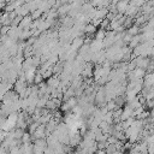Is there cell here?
<instances>
[{
	"instance_id": "5b68a950",
	"label": "cell",
	"mask_w": 154,
	"mask_h": 154,
	"mask_svg": "<svg viewBox=\"0 0 154 154\" xmlns=\"http://www.w3.org/2000/svg\"><path fill=\"white\" fill-rule=\"evenodd\" d=\"M83 40H84L83 37H75V38H72V41L70 42V49L78 51L81 48V46L84 43Z\"/></svg>"
},
{
	"instance_id": "44dd1931",
	"label": "cell",
	"mask_w": 154,
	"mask_h": 154,
	"mask_svg": "<svg viewBox=\"0 0 154 154\" xmlns=\"http://www.w3.org/2000/svg\"><path fill=\"white\" fill-rule=\"evenodd\" d=\"M0 146H1V141H0Z\"/></svg>"
},
{
	"instance_id": "e0dca14e",
	"label": "cell",
	"mask_w": 154,
	"mask_h": 154,
	"mask_svg": "<svg viewBox=\"0 0 154 154\" xmlns=\"http://www.w3.org/2000/svg\"><path fill=\"white\" fill-rule=\"evenodd\" d=\"M8 29H10V25H0V36L1 35H7Z\"/></svg>"
},
{
	"instance_id": "9a60e30c",
	"label": "cell",
	"mask_w": 154,
	"mask_h": 154,
	"mask_svg": "<svg viewBox=\"0 0 154 154\" xmlns=\"http://www.w3.org/2000/svg\"><path fill=\"white\" fill-rule=\"evenodd\" d=\"M38 124H40L38 122H31V123L28 125V132H29V134H32V132L36 130V128L38 126Z\"/></svg>"
},
{
	"instance_id": "ac0fdd59",
	"label": "cell",
	"mask_w": 154,
	"mask_h": 154,
	"mask_svg": "<svg viewBox=\"0 0 154 154\" xmlns=\"http://www.w3.org/2000/svg\"><path fill=\"white\" fill-rule=\"evenodd\" d=\"M7 153H8V154H20V153H19V147H18V146H14V147L10 148Z\"/></svg>"
},
{
	"instance_id": "ffe728a7",
	"label": "cell",
	"mask_w": 154,
	"mask_h": 154,
	"mask_svg": "<svg viewBox=\"0 0 154 154\" xmlns=\"http://www.w3.org/2000/svg\"><path fill=\"white\" fill-rule=\"evenodd\" d=\"M5 137H6V131H4V130H0V141L2 142V141L5 140Z\"/></svg>"
},
{
	"instance_id": "7c38bea8",
	"label": "cell",
	"mask_w": 154,
	"mask_h": 154,
	"mask_svg": "<svg viewBox=\"0 0 154 154\" xmlns=\"http://www.w3.org/2000/svg\"><path fill=\"white\" fill-rule=\"evenodd\" d=\"M24 131H25V130H23V129H20V128H14V129H13V138L20 140V137H22V135H23Z\"/></svg>"
},
{
	"instance_id": "8992f818",
	"label": "cell",
	"mask_w": 154,
	"mask_h": 154,
	"mask_svg": "<svg viewBox=\"0 0 154 154\" xmlns=\"http://www.w3.org/2000/svg\"><path fill=\"white\" fill-rule=\"evenodd\" d=\"M26 85H28V84H26V82H25V81L17 78V79H16V82L13 83V85H12V89L18 94V93H19L22 89H24Z\"/></svg>"
},
{
	"instance_id": "52a82bcc",
	"label": "cell",
	"mask_w": 154,
	"mask_h": 154,
	"mask_svg": "<svg viewBox=\"0 0 154 154\" xmlns=\"http://www.w3.org/2000/svg\"><path fill=\"white\" fill-rule=\"evenodd\" d=\"M96 29H97V28H96L95 25H93V24L89 22V23H87V24L84 25V28H83V32H84V34H87V35L93 36V35L95 34Z\"/></svg>"
},
{
	"instance_id": "6da1fadb",
	"label": "cell",
	"mask_w": 154,
	"mask_h": 154,
	"mask_svg": "<svg viewBox=\"0 0 154 154\" xmlns=\"http://www.w3.org/2000/svg\"><path fill=\"white\" fill-rule=\"evenodd\" d=\"M45 137H46V129H45V125L43 124H38V126L36 128V130L32 134H30L31 142H34L37 138H45Z\"/></svg>"
},
{
	"instance_id": "d6986e66",
	"label": "cell",
	"mask_w": 154,
	"mask_h": 154,
	"mask_svg": "<svg viewBox=\"0 0 154 154\" xmlns=\"http://www.w3.org/2000/svg\"><path fill=\"white\" fill-rule=\"evenodd\" d=\"M43 154H55V153H54L53 148H51V147H46L45 150H43Z\"/></svg>"
},
{
	"instance_id": "2e32d148",
	"label": "cell",
	"mask_w": 154,
	"mask_h": 154,
	"mask_svg": "<svg viewBox=\"0 0 154 154\" xmlns=\"http://www.w3.org/2000/svg\"><path fill=\"white\" fill-rule=\"evenodd\" d=\"M20 141L22 143H26V142H31V138H30V134L28 131H24L22 137H20Z\"/></svg>"
},
{
	"instance_id": "8fae6325",
	"label": "cell",
	"mask_w": 154,
	"mask_h": 154,
	"mask_svg": "<svg viewBox=\"0 0 154 154\" xmlns=\"http://www.w3.org/2000/svg\"><path fill=\"white\" fill-rule=\"evenodd\" d=\"M105 106H106V108H107V111H114V109H117V108H119L117 105H116V102H114V100H109V101H107L106 103H105Z\"/></svg>"
},
{
	"instance_id": "5bb4252c",
	"label": "cell",
	"mask_w": 154,
	"mask_h": 154,
	"mask_svg": "<svg viewBox=\"0 0 154 154\" xmlns=\"http://www.w3.org/2000/svg\"><path fill=\"white\" fill-rule=\"evenodd\" d=\"M42 81H45V79H43L41 72H40V71H36V73H35V76H34V84H38V83H41Z\"/></svg>"
},
{
	"instance_id": "277c9868",
	"label": "cell",
	"mask_w": 154,
	"mask_h": 154,
	"mask_svg": "<svg viewBox=\"0 0 154 154\" xmlns=\"http://www.w3.org/2000/svg\"><path fill=\"white\" fill-rule=\"evenodd\" d=\"M142 79H143V87H153V84H154L153 72H146V75L142 77Z\"/></svg>"
},
{
	"instance_id": "30bf717a",
	"label": "cell",
	"mask_w": 154,
	"mask_h": 154,
	"mask_svg": "<svg viewBox=\"0 0 154 154\" xmlns=\"http://www.w3.org/2000/svg\"><path fill=\"white\" fill-rule=\"evenodd\" d=\"M126 32H128V34H130L131 36L137 35V34L140 32V26H138V25H136V24H135V25H130V26H129V29L126 30Z\"/></svg>"
},
{
	"instance_id": "9c48e42d",
	"label": "cell",
	"mask_w": 154,
	"mask_h": 154,
	"mask_svg": "<svg viewBox=\"0 0 154 154\" xmlns=\"http://www.w3.org/2000/svg\"><path fill=\"white\" fill-rule=\"evenodd\" d=\"M105 35H106V29H103V28L96 29V31H95V34H94L95 38H96V40H101V41L105 38Z\"/></svg>"
},
{
	"instance_id": "4fadbf2b",
	"label": "cell",
	"mask_w": 154,
	"mask_h": 154,
	"mask_svg": "<svg viewBox=\"0 0 154 154\" xmlns=\"http://www.w3.org/2000/svg\"><path fill=\"white\" fill-rule=\"evenodd\" d=\"M52 66H53V65H52ZM52 66L48 67V69H46V70H43V71L41 72V75H42V77H43L45 81H46L48 77H51V76L53 75V69H52Z\"/></svg>"
},
{
	"instance_id": "3957f363",
	"label": "cell",
	"mask_w": 154,
	"mask_h": 154,
	"mask_svg": "<svg viewBox=\"0 0 154 154\" xmlns=\"http://www.w3.org/2000/svg\"><path fill=\"white\" fill-rule=\"evenodd\" d=\"M59 83H60V79H59L58 75H52L51 77H48V78L46 79V84H47L49 88H52V89L57 88V87L59 85Z\"/></svg>"
},
{
	"instance_id": "ba28073f",
	"label": "cell",
	"mask_w": 154,
	"mask_h": 154,
	"mask_svg": "<svg viewBox=\"0 0 154 154\" xmlns=\"http://www.w3.org/2000/svg\"><path fill=\"white\" fill-rule=\"evenodd\" d=\"M73 23H75V19H73L72 17H70V16L64 17L63 20H61V24H63V26H65V28H71V26L73 25Z\"/></svg>"
},
{
	"instance_id": "7a4b0ae2",
	"label": "cell",
	"mask_w": 154,
	"mask_h": 154,
	"mask_svg": "<svg viewBox=\"0 0 154 154\" xmlns=\"http://www.w3.org/2000/svg\"><path fill=\"white\" fill-rule=\"evenodd\" d=\"M31 22H32L31 16H30V14H26V16H24V17L20 19V22H19V24H18V28H20L22 30H23V29H30Z\"/></svg>"
}]
</instances>
